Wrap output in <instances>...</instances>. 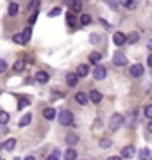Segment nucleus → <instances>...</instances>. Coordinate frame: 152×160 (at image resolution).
I'll list each match as a JSON object with an SVG mask.
<instances>
[{"label": "nucleus", "mask_w": 152, "mask_h": 160, "mask_svg": "<svg viewBox=\"0 0 152 160\" xmlns=\"http://www.w3.org/2000/svg\"><path fill=\"white\" fill-rule=\"evenodd\" d=\"M57 119H59V123H61L63 126H72V125H73V114H72L68 109L61 110L59 116H57Z\"/></svg>", "instance_id": "1"}, {"label": "nucleus", "mask_w": 152, "mask_h": 160, "mask_svg": "<svg viewBox=\"0 0 152 160\" xmlns=\"http://www.w3.org/2000/svg\"><path fill=\"white\" fill-rule=\"evenodd\" d=\"M122 125H123V116L122 114H113L111 116V121H109V128L115 132V130H118Z\"/></svg>", "instance_id": "2"}, {"label": "nucleus", "mask_w": 152, "mask_h": 160, "mask_svg": "<svg viewBox=\"0 0 152 160\" xmlns=\"http://www.w3.org/2000/svg\"><path fill=\"white\" fill-rule=\"evenodd\" d=\"M113 64H115V66H118V68L127 66V57L123 55L122 52H115V55H113Z\"/></svg>", "instance_id": "3"}, {"label": "nucleus", "mask_w": 152, "mask_h": 160, "mask_svg": "<svg viewBox=\"0 0 152 160\" xmlns=\"http://www.w3.org/2000/svg\"><path fill=\"white\" fill-rule=\"evenodd\" d=\"M143 73H145V68H143L141 64H133V66L129 68V75H131L133 78H138V77H141Z\"/></svg>", "instance_id": "4"}, {"label": "nucleus", "mask_w": 152, "mask_h": 160, "mask_svg": "<svg viewBox=\"0 0 152 160\" xmlns=\"http://www.w3.org/2000/svg\"><path fill=\"white\" fill-rule=\"evenodd\" d=\"M136 155V148L134 146H133V144H131V146H125V148L122 149V155H120V158H133V157H134Z\"/></svg>", "instance_id": "5"}, {"label": "nucleus", "mask_w": 152, "mask_h": 160, "mask_svg": "<svg viewBox=\"0 0 152 160\" xmlns=\"http://www.w3.org/2000/svg\"><path fill=\"white\" fill-rule=\"evenodd\" d=\"M106 75H107V69H106L104 66H97V68H95V71H93L95 80H104Z\"/></svg>", "instance_id": "6"}, {"label": "nucleus", "mask_w": 152, "mask_h": 160, "mask_svg": "<svg viewBox=\"0 0 152 160\" xmlns=\"http://www.w3.org/2000/svg\"><path fill=\"white\" fill-rule=\"evenodd\" d=\"M113 43L117 46H122L127 43V38H125V34H122V32H117V34L113 36Z\"/></svg>", "instance_id": "7"}, {"label": "nucleus", "mask_w": 152, "mask_h": 160, "mask_svg": "<svg viewBox=\"0 0 152 160\" xmlns=\"http://www.w3.org/2000/svg\"><path fill=\"white\" fill-rule=\"evenodd\" d=\"M88 98H90L93 103H100V102H102V92L97 91V89H93V91H90Z\"/></svg>", "instance_id": "8"}, {"label": "nucleus", "mask_w": 152, "mask_h": 160, "mask_svg": "<svg viewBox=\"0 0 152 160\" xmlns=\"http://www.w3.org/2000/svg\"><path fill=\"white\" fill-rule=\"evenodd\" d=\"M48 78H50V77H48L47 71H38L36 77H34V80H36V82H40V84H47Z\"/></svg>", "instance_id": "9"}, {"label": "nucleus", "mask_w": 152, "mask_h": 160, "mask_svg": "<svg viewBox=\"0 0 152 160\" xmlns=\"http://www.w3.org/2000/svg\"><path fill=\"white\" fill-rule=\"evenodd\" d=\"M14 148H16V139H14V137L7 139L6 142L2 144V149H6V151H13Z\"/></svg>", "instance_id": "10"}, {"label": "nucleus", "mask_w": 152, "mask_h": 160, "mask_svg": "<svg viewBox=\"0 0 152 160\" xmlns=\"http://www.w3.org/2000/svg\"><path fill=\"white\" fill-rule=\"evenodd\" d=\"M88 73H90V68L86 66V64H79L77 66V71H75V75L81 78V77H88Z\"/></svg>", "instance_id": "11"}, {"label": "nucleus", "mask_w": 152, "mask_h": 160, "mask_svg": "<svg viewBox=\"0 0 152 160\" xmlns=\"http://www.w3.org/2000/svg\"><path fill=\"white\" fill-rule=\"evenodd\" d=\"M66 84L70 87H75L77 84H79V77H77L75 73H68L66 75Z\"/></svg>", "instance_id": "12"}, {"label": "nucleus", "mask_w": 152, "mask_h": 160, "mask_svg": "<svg viewBox=\"0 0 152 160\" xmlns=\"http://www.w3.org/2000/svg\"><path fill=\"white\" fill-rule=\"evenodd\" d=\"M88 94H86V92H77L75 94V102L79 103V105H86V103H88Z\"/></svg>", "instance_id": "13"}, {"label": "nucleus", "mask_w": 152, "mask_h": 160, "mask_svg": "<svg viewBox=\"0 0 152 160\" xmlns=\"http://www.w3.org/2000/svg\"><path fill=\"white\" fill-rule=\"evenodd\" d=\"M43 118H45V119H54V118H56V109H54V107H47V109L43 110Z\"/></svg>", "instance_id": "14"}, {"label": "nucleus", "mask_w": 152, "mask_h": 160, "mask_svg": "<svg viewBox=\"0 0 152 160\" xmlns=\"http://www.w3.org/2000/svg\"><path fill=\"white\" fill-rule=\"evenodd\" d=\"M18 11H20V6H18L16 2H11L9 7H7V12H9V16H16Z\"/></svg>", "instance_id": "15"}, {"label": "nucleus", "mask_w": 152, "mask_h": 160, "mask_svg": "<svg viewBox=\"0 0 152 160\" xmlns=\"http://www.w3.org/2000/svg\"><path fill=\"white\" fill-rule=\"evenodd\" d=\"M64 160H77V151L73 148H68L64 151Z\"/></svg>", "instance_id": "16"}, {"label": "nucleus", "mask_w": 152, "mask_h": 160, "mask_svg": "<svg viewBox=\"0 0 152 160\" xmlns=\"http://www.w3.org/2000/svg\"><path fill=\"white\" fill-rule=\"evenodd\" d=\"M30 121H32V114H25L24 118H22V119L18 121V126H22V128H24V126H27V125H30Z\"/></svg>", "instance_id": "17"}, {"label": "nucleus", "mask_w": 152, "mask_h": 160, "mask_svg": "<svg viewBox=\"0 0 152 160\" xmlns=\"http://www.w3.org/2000/svg\"><path fill=\"white\" fill-rule=\"evenodd\" d=\"M13 69H14L16 73H22V71L25 69V61H22V59H18L16 62L13 64Z\"/></svg>", "instance_id": "18"}, {"label": "nucleus", "mask_w": 152, "mask_h": 160, "mask_svg": "<svg viewBox=\"0 0 152 160\" xmlns=\"http://www.w3.org/2000/svg\"><path fill=\"white\" fill-rule=\"evenodd\" d=\"M100 59H102V53H100V52H91V53H90V62L99 64Z\"/></svg>", "instance_id": "19"}, {"label": "nucleus", "mask_w": 152, "mask_h": 160, "mask_svg": "<svg viewBox=\"0 0 152 160\" xmlns=\"http://www.w3.org/2000/svg\"><path fill=\"white\" fill-rule=\"evenodd\" d=\"M77 142H79V137H77L75 133H68V135H66V144H68V146H75Z\"/></svg>", "instance_id": "20"}, {"label": "nucleus", "mask_w": 152, "mask_h": 160, "mask_svg": "<svg viewBox=\"0 0 152 160\" xmlns=\"http://www.w3.org/2000/svg\"><path fill=\"white\" fill-rule=\"evenodd\" d=\"M149 157H150V149L149 148H141L140 151H138V158L140 160H147Z\"/></svg>", "instance_id": "21"}, {"label": "nucleus", "mask_w": 152, "mask_h": 160, "mask_svg": "<svg viewBox=\"0 0 152 160\" xmlns=\"http://www.w3.org/2000/svg\"><path fill=\"white\" fill-rule=\"evenodd\" d=\"M30 105V100L25 96H20V100H18V109H25V107H29Z\"/></svg>", "instance_id": "22"}, {"label": "nucleus", "mask_w": 152, "mask_h": 160, "mask_svg": "<svg viewBox=\"0 0 152 160\" xmlns=\"http://www.w3.org/2000/svg\"><path fill=\"white\" fill-rule=\"evenodd\" d=\"M22 38H24L25 45H27V43L30 41V38H32V29H30V27H27V29H25L24 32H22Z\"/></svg>", "instance_id": "23"}, {"label": "nucleus", "mask_w": 152, "mask_h": 160, "mask_svg": "<svg viewBox=\"0 0 152 160\" xmlns=\"http://www.w3.org/2000/svg\"><path fill=\"white\" fill-rule=\"evenodd\" d=\"M125 38H127V43L134 45V43H138V39H140V34H138V32H131V34L125 36Z\"/></svg>", "instance_id": "24"}, {"label": "nucleus", "mask_w": 152, "mask_h": 160, "mask_svg": "<svg viewBox=\"0 0 152 160\" xmlns=\"http://www.w3.org/2000/svg\"><path fill=\"white\" fill-rule=\"evenodd\" d=\"M70 7H72V12H79L82 9V2L81 0H75V2H72L70 4Z\"/></svg>", "instance_id": "25"}, {"label": "nucleus", "mask_w": 152, "mask_h": 160, "mask_svg": "<svg viewBox=\"0 0 152 160\" xmlns=\"http://www.w3.org/2000/svg\"><path fill=\"white\" fill-rule=\"evenodd\" d=\"M66 23H68L70 27H73V25H75V14H73L72 11L66 14Z\"/></svg>", "instance_id": "26"}, {"label": "nucleus", "mask_w": 152, "mask_h": 160, "mask_svg": "<svg viewBox=\"0 0 152 160\" xmlns=\"http://www.w3.org/2000/svg\"><path fill=\"white\" fill-rule=\"evenodd\" d=\"M7 121H9V114L6 110H0V125H6Z\"/></svg>", "instance_id": "27"}, {"label": "nucleus", "mask_w": 152, "mask_h": 160, "mask_svg": "<svg viewBox=\"0 0 152 160\" xmlns=\"http://www.w3.org/2000/svg\"><path fill=\"white\" fill-rule=\"evenodd\" d=\"M99 146L100 148H109V146H111V139H100Z\"/></svg>", "instance_id": "28"}, {"label": "nucleus", "mask_w": 152, "mask_h": 160, "mask_svg": "<svg viewBox=\"0 0 152 160\" xmlns=\"http://www.w3.org/2000/svg\"><path fill=\"white\" fill-rule=\"evenodd\" d=\"M79 22H81L82 25H90V23H91V16H90V14H82Z\"/></svg>", "instance_id": "29"}, {"label": "nucleus", "mask_w": 152, "mask_h": 160, "mask_svg": "<svg viewBox=\"0 0 152 160\" xmlns=\"http://www.w3.org/2000/svg\"><path fill=\"white\" fill-rule=\"evenodd\" d=\"M13 41H14L16 45H25V41H24V38H22V34H14V36H13Z\"/></svg>", "instance_id": "30"}, {"label": "nucleus", "mask_w": 152, "mask_h": 160, "mask_svg": "<svg viewBox=\"0 0 152 160\" xmlns=\"http://www.w3.org/2000/svg\"><path fill=\"white\" fill-rule=\"evenodd\" d=\"M61 14V7H54L52 11L48 12V18H56V16H59Z\"/></svg>", "instance_id": "31"}, {"label": "nucleus", "mask_w": 152, "mask_h": 160, "mask_svg": "<svg viewBox=\"0 0 152 160\" xmlns=\"http://www.w3.org/2000/svg\"><path fill=\"white\" fill-rule=\"evenodd\" d=\"M123 7H127V9H134L136 7V2L134 0H125V2H122Z\"/></svg>", "instance_id": "32"}, {"label": "nucleus", "mask_w": 152, "mask_h": 160, "mask_svg": "<svg viewBox=\"0 0 152 160\" xmlns=\"http://www.w3.org/2000/svg\"><path fill=\"white\" fill-rule=\"evenodd\" d=\"M143 114H145V118L152 119V105H147L145 109H143Z\"/></svg>", "instance_id": "33"}, {"label": "nucleus", "mask_w": 152, "mask_h": 160, "mask_svg": "<svg viewBox=\"0 0 152 160\" xmlns=\"http://www.w3.org/2000/svg\"><path fill=\"white\" fill-rule=\"evenodd\" d=\"M38 7H40V2L38 0H32V2H29V9H32V11H38Z\"/></svg>", "instance_id": "34"}, {"label": "nucleus", "mask_w": 152, "mask_h": 160, "mask_svg": "<svg viewBox=\"0 0 152 160\" xmlns=\"http://www.w3.org/2000/svg\"><path fill=\"white\" fill-rule=\"evenodd\" d=\"M7 71V62L4 59H0V73H6Z\"/></svg>", "instance_id": "35"}, {"label": "nucleus", "mask_w": 152, "mask_h": 160, "mask_svg": "<svg viewBox=\"0 0 152 160\" xmlns=\"http://www.w3.org/2000/svg\"><path fill=\"white\" fill-rule=\"evenodd\" d=\"M90 41H91V43H93V45H97V43H99V36H97V34H91V36H90Z\"/></svg>", "instance_id": "36"}, {"label": "nucleus", "mask_w": 152, "mask_h": 160, "mask_svg": "<svg viewBox=\"0 0 152 160\" xmlns=\"http://www.w3.org/2000/svg\"><path fill=\"white\" fill-rule=\"evenodd\" d=\"M36 18H38V11H36L34 14H32V16H30V20H29V23H30V25H32V23L36 22Z\"/></svg>", "instance_id": "37"}, {"label": "nucleus", "mask_w": 152, "mask_h": 160, "mask_svg": "<svg viewBox=\"0 0 152 160\" xmlns=\"http://www.w3.org/2000/svg\"><path fill=\"white\" fill-rule=\"evenodd\" d=\"M52 157H56V158H61V153H59V149H54V153H52Z\"/></svg>", "instance_id": "38"}, {"label": "nucleus", "mask_w": 152, "mask_h": 160, "mask_svg": "<svg viewBox=\"0 0 152 160\" xmlns=\"http://www.w3.org/2000/svg\"><path fill=\"white\" fill-rule=\"evenodd\" d=\"M100 23H102V25H104L106 29H111V25H109V23L106 22V20H102V18H100Z\"/></svg>", "instance_id": "39"}, {"label": "nucleus", "mask_w": 152, "mask_h": 160, "mask_svg": "<svg viewBox=\"0 0 152 160\" xmlns=\"http://www.w3.org/2000/svg\"><path fill=\"white\" fill-rule=\"evenodd\" d=\"M147 48H149V50L152 52V39H149V41H147Z\"/></svg>", "instance_id": "40"}, {"label": "nucleus", "mask_w": 152, "mask_h": 160, "mask_svg": "<svg viewBox=\"0 0 152 160\" xmlns=\"http://www.w3.org/2000/svg\"><path fill=\"white\" fill-rule=\"evenodd\" d=\"M107 4H109L111 7H118V2H107Z\"/></svg>", "instance_id": "41"}, {"label": "nucleus", "mask_w": 152, "mask_h": 160, "mask_svg": "<svg viewBox=\"0 0 152 160\" xmlns=\"http://www.w3.org/2000/svg\"><path fill=\"white\" fill-rule=\"evenodd\" d=\"M147 64H149V66H152V55H149V59H147Z\"/></svg>", "instance_id": "42"}, {"label": "nucleus", "mask_w": 152, "mask_h": 160, "mask_svg": "<svg viewBox=\"0 0 152 160\" xmlns=\"http://www.w3.org/2000/svg\"><path fill=\"white\" fill-rule=\"evenodd\" d=\"M147 130H149V132H152V119H150V123L147 125Z\"/></svg>", "instance_id": "43"}, {"label": "nucleus", "mask_w": 152, "mask_h": 160, "mask_svg": "<svg viewBox=\"0 0 152 160\" xmlns=\"http://www.w3.org/2000/svg\"><path fill=\"white\" fill-rule=\"evenodd\" d=\"M24 160H36V158H34V157H32V155H29V157H25Z\"/></svg>", "instance_id": "44"}, {"label": "nucleus", "mask_w": 152, "mask_h": 160, "mask_svg": "<svg viewBox=\"0 0 152 160\" xmlns=\"http://www.w3.org/2000/svg\"><path fill=\"white\" fill-rule=\"evenodd\" d=\"M107 160H122V158H120V157H109Z\"/></svg>", "instance_id": "45"}, {"label": "nucleus", "mask_w": 152, "mask_h": 160, "mask_svg": "<svg viewBox=\"0 0 152 160\" xmlns=\"http://www.w3.org/2000/svg\"><path fill=\"white\" fill-rule=\"evenodd\" d=\"M45 160H57V158H56V157H52V155H50V157H47V158H45Z\"/></svg>", "instance_id": "46"}, {"label": "nucleus", "mask_w": 152, "mask_h": 160, "mask_svg": "<svg viewBox=\"0 0 152 160\" xmlns=\"http://www.w3.org/2000/svg\"><path fill=\"white\" fill-rule=\"evenodd\" d=\"M14 160H20V158H18V157H16V158H14Z\"/></svg>", "instance_id": "47"}, {"label": "nucleus", "mask_w": 152, "mask_h": 160, "mask_svg": "<svg viewBox=\"0 0 152 160\" xmlns=\"http://www.w3.org/2000/svg\"><path fill=\"white\" fill-rule=\"evenodd\" d=\"M0 160H2V157H0Z\"/></svg>", "instance_id": "48"}]
</instances>
